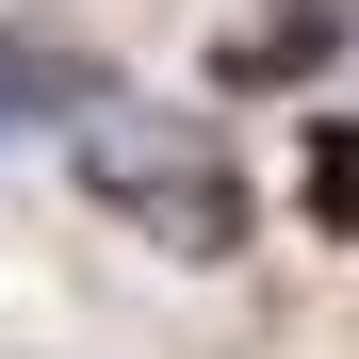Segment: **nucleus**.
Listing matches in <instances>:
<instances>
[{
  "label": "nucleus",
  "instance_id": "1",
  "mask_svg": "<svg viewBox=\"0 0 359 359\" xmlns=\"http://www.w3.org/2000/svg\"><path fill=\"white\" fill-rule=\"evenodd\" d=\"M66 180H82V212H114L131 245L163 262H245V229H262V180L229 163V131H196V114H163V98H98L82 131H66Z\"/></svg>",
  "mask_w": 359,
  "mask_h": 359
},
{
  "label": "nucleus",
  "instance_id": "2",
  "mask_svg": "<svg viewBox=\"0 0 359 359\" xmlns=\"http://www.w3.org/2000/svg\"><path fill=\"white\" fill-rule=\"evenodd\" d=\"M98 98H114V66L66 17H0V131H82Z\"/></svg>",
  "mask_w": 359,
  "mask_h": 359
},
{
  "label": "nucleus",
  "instance_id": "3",
  "mask_svg": "<svg viewBox=\"0 0 359 359\" xmlns=\"http://www.w3.org/2000/svg\"><path fill=\"white\" fill-rule=\"evenodd\" d=\"M327 66H343V0H262V17H229V49H212L229 98H294Z\"/></svg>",
  "mask_w": 359,
  "mask_h": 359
},
{
  "label": "nucleus",
  "instance_id": "4",
  "mask_svg": "<svg viewBox=\"0 0 359 359\" xmlns=\"http://www.w3.org/2000/svg\"><path fill=\"white\" fill-rule=\"evenodd\" d=\"M294 212L359 245V114H311V147H294Z\"/></svg>",
  "mask_w": 359,
  "mask_h": 359
}]
</instances>
